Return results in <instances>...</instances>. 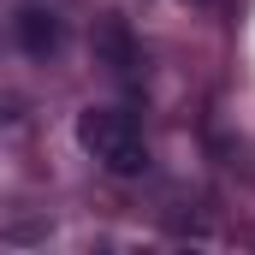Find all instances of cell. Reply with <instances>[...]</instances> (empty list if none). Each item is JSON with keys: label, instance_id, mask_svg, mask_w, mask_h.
Masks as SVG:
<instances>
[{"label": "cell", "instance_id": "obj_2", "mask_svg": "<svg viewBox=\"0 0 255 255\" xmlns=\"http://www.w3.org/2000/svg\"><path fill=\"white\" fill-rule=\"evenodd\" d=\"M24 36H30V48H54V36H60V30H54V24H42V12H30V18H24Z\"/></svg>", "mask_w": 255, "mask_h": 255}, {"label": "cell", "instance_id": "obj_1", "mask_svg": "<svg viewBox=\"0 0 255 255\" xmlns=\"http://www.w3.org/2000/svg\"><path fill=\"white\" fill-rule=\"evenodd\" d=\"M77 142H83L107 172H119V178H130V172L148 166L142 125H136L130 113H119V107H89V113H77Z\"/></svg>", "mask_w": 255, "mask_h": 255}]
</instances>
